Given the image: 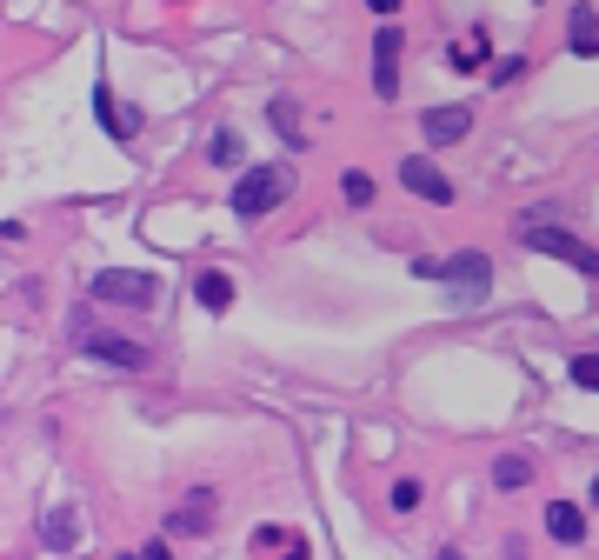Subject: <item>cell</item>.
<instances>
[{
	"label": "cell",
	"mask_w": 599,
	"mask_h": 560,
	"mask_svg": "<svg viewBox=\"0 0 599 560\" xmlns=\"http://www.w3.org/2000/svg\"><path fill=\"white\" fill-rule=\"evenodd\" d=\"M287 187H293V168H246L233 181V214L240 220H261V214H274L287 201Z\"/></svg>",
	"instance_id": "cell-1"
},
{
	"label": "cell",
	"mask_w": 599,
	"mask_h": 560,
	"mask_svg": "<svg viewBox=\"0 0 599 560\" xmlns=\"http://www.w3.org/2000/svg\"><path fill=\"white\" fill-rule=\"evenodd\" d=\"M540 220H546V214H527V220H520V240H527L533 254H560V261H573L579 274H599V254H592V248H579L573 233H560V227H540Z\"/></svg>",
	"instance_id": "cell-2"
},
{
	"label": "cell",
	"mask_w": 599,
	"mask_h": 560,
	"mask_svg": "<svg viewBox=\"0 0 599 560\" xmlns=\"http://www.w3.org/2000/svg\"><path fill=\"white\" fill-rule=\"evenodd\" d=\"M440 281H447L453 300H486V287H493V261H486L480 248H466V254H453V261L440 267Z\"/></svg>",
	"instance_id": "cell-3"
},
{
	"label": "cell",
	"mask_w": 599,
	"mask_h": 560,
	"mask_svg": "<svg viewBox=\"0 0 599 560\" xmlns=\"http://www.w3.org/2000/svg\"><path fill=\"white\" fill-rule=\"evenodd\" d=\"M400 187H406V194H419V201H434V207H447V201H453V181H447L426 153L400 160Z\"/></svg>",
	"instance_id": "cell-4"
},
{
	"label": "cell",
	"mask_w": 599,
	"mask_h": 560,
	"mask_svg": "<svg viewBox=\"0 0 599 560\" xmlns=\"http://www.w3.org/2000/svg\"><path fill=\"white\" fill-rule=\"evenodd\" d=\"M73 347H80V354H94V361H107V367H127V374H140V367H147V347H140V341H114V334H73Z\"/></svg>",
	"instance_id": "cell-5"
},
{
	"label": "cell",
	"mask_w": 599,
	"mask_h": 560,
	"mask_svg": "<svg viewBox=\"0 0 599 560\" xmlns=\"http://www.w3.org/2000/svg\"><path fill=\"white\" fill-rule=\"evenodd\" d=\"M373 94L380 101L400 94V27H380L373 34Z\"/></svg>",
	"instance_id": "cell-6"
},
{
	"label": "cell",
	"mask_w": 599,
	"mask_h": 560,
	"mask_svg": "<svg viewBox=\"0 0 599 560\" xmlns=\"http://www.w3.org/2000/svg\"><path fill=\"white\" fill-rule=\"evenodd\" d=\"M94 294L114 300V307H147V300H153V281H147V274H101Z\"/></svg>",
	"instance_id": "cell-7"
},
{
	"label": "cell",
	"mask_w": 599,
	"mask_h": 560,
	"mask_svg": "<svg viewBox=\"0 0 599 560\" xmlns=\"http://www.w3.org/2000/svg\"><path fill=\"white\" fill-rule=\"evenodd\" d=\"M419 127H426V140H434V147H453V140H466L473 114L466 107H434V114H419Z\"/></svg>",
	"instance_id": "cell-8"
},
{
	"label": "cell",
	"mask_w": 599,
	"mask_h": 560,
	"mask_svg": "<svg viewBox=\"0 0 599 560\" xmlns=\"http://www.w3.org/2000/svg\"><path fill=\"white\" fill-rule=\"evenodd\" d=\"M546 534H553L560 547H573V540L586 534V514H579L573 501H553V507H546Z\"/></svg>",
	"instance_id": "cell-9"
},
{
	"label": "cell",
	"mask_w": 599,
	"mask_h": 560,
	"mask_svg": "<svg viewBox=\"0 0 599 560\" xmlns=\"http://www.w3.org/2000/svg\"><path fill=\"white\" fill-rule=\"evenodd\" d=\"M527 480H533V460H527V454H499V460H493V488H499V494H520Z\"/></svg>",
	"instance_id": "cell-10"
},
{
	"label": "cell",
	"mask_w": 599,
	"mask_h": 560,
	"mask_svg": "<svg viewBox=\"0 0 599 560\" xmlns=\"http://www.w3.org/2000/svg\"><path fill=\"white\" fill-rule=\"evenodd\" d=\"M194 294H200V307H207V313H227V307H233V274H200V281H194Z\"/></svg>",
	"instance_id": "cell-11"
},
{
	"label": "cell",
	"mask_w": 599,
	"mask_h": 560,
	"mask_svg": "<svg viewBox=\"0 0 599 560\" xmlns=\"http://www.w3.org/2000/svg\"><path fill=\"white\" fill-rule=\"evenodd\" d=\"M566 47H573V54H599V14H592V8H573Z\"/></svg>",
	"instance_id": "cell-12"
},
{
	"label": "cell",
	"mask_w": 599,
	"mask_h": 560,
	"mask_svg": "<svg viewBox=\"0 0 599 560\" xmlns=\"http://www.w3.org/2000/svg\"><path fill=\"white\" fill-rule=\"evenodd\" d=\"M207 514H214V494H207V488H194L187 514H174V534H200V527H207Z\"/></svg>",
	"instance_id": "cell-13"
},
{
	"label": "cell",
	"mask_w": 599,
	"mask_h": 560,
	"mask_svg": "<svg viewBox=\"0 0 599 560\" xmlns=\"http://www.w3.org/2000/svg\"><path fill=\"white\" fill-rule=\"evenodd\" d=\"M73 540H80V521H73V514H47V547H60V553H67Z\"/></svg>",
	"instance_id": "cell-14"
},
{
	"label": "cell",
	"mask_w": 599,
	"mask_h": 560,
	"mask_svg": "<svg viewBox=\"0 0 599 560\" xmlns=\"http://www.w3.org/2000/svg\"><path fill=\"white\" fill-rule=\"evenodd\" d=\"M480 60H486V34H466V41L453 47V67H460V73H473Z\"/></svg>",
	"instance_id": "cell-15"
},
{
	"label": "cell",
	"mask_w": 599,
	"mask_h": 560,
	"mask_svg": "<svg viewBox=\"0 0 599 560\" xmlns=\"http://www.w3.org/2000/svg\"><path fill=\"white\" fill-rule=\"evenodd\" d=\"M573 387L599 393V354H573Z\"/></svg>",
	"instance_id": "cell-16"
},
{
	"label": "cell",
	"mask_w": 599,
	"mask_h": 560,
	"mask_svg": "<svg viewBox=\"0 0 599 560\" xmlns=\"http://www.w3.org/2000/svg\"><path fill=\"white\" fill-rule=\"evenodd\" d=\"M207 153H214V160H220V168H233V160H240V134H233V127H220V134H214V147H207Z\"/></svg>",
	"instance_id": "cell-17"
},
{
	"label": "cell",
	"mask_w": 599,
	"mask_h": 560,
	"mask_svg": "<svg viewBox=\"0 0 599 560\" xmlns=\"http://www.w3.org/2000/svg\"><path fill=\"white\" fill-rule=\"evenodd\" d=\"M393 507H400V514L419 507V480H393Z\"/></svg>",
	"instance_id": "cell-18"
},
{
	"label": "cell",
	"mask_w": 599,
	"mask_h": 560,
	"mask_svg": "<svg viewBox=\"0 0 599 560\" xmlns=\"http://www.w3.org/2000/svg\"><path fill=\"white\" fill-rule=\"evenodd\" d=\"M347 201L367 207V201H373V181H367V174H347Z\"/></svg>",
	"instance_id": "cell-19"
},
{
	"label": "cell",
	"mask_w": 599,
	"mask_h": 560,
	"mask_svg": "<svg viewBox=\"0 0 599 560\" xmlns=\"http://www.w3.org/2000/svg\"><path fill=\"white\" fill-rule=\"evenodd\" d=\"M140 560H174V547H166V540H147V547H140Z\"/></svg>",
	"instance_id": "cell-20"
},
{
	"label": "cell",
	"mask_w": 599,
	"mask_h": 560,
	"mask_svg": "<svg viewBox=\"0 0 599 560\" xmlns=\"http://www.w3.org/2000/svg\"><path fill=\"white\" fill-rule=\"evenodd\" d=\"M367 8H373V14H380V21H393V14H400V8H406V0H367Z\"/></svg>",
	"instance_id": "cell-21"
}]
</instances>
